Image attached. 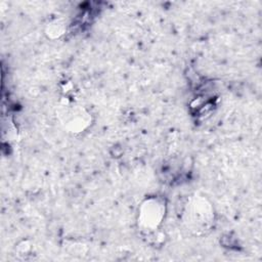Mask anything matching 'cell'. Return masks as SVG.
<instances>
[{"mask_svg":"<svg viewBox=\"0 0 262 262\" xmlns=\"http://www.w3.org/2000/svg\"><path fill=\"white\" fill-rule=\"evenodd\" d=\"M63 31H64V28H63L62 24H60L59 21H54L48 26L47 34L51 38H57L63 34Z\"/></svg>","mask_w":262,"mask_h":262,"instance_id":"4","label":"cell"},{"mask_svg":"<svg viewBox=\"0 0 262 262\" xmlns=\"http://www.w3.org/2000/svg\"><path fill=\"white\" fill-rule=\"evenodd\" d=\"M60 117L66 128L72 132H81L90 124V115L79 105L66 106Z\"/></svg>","mask_w":262,"mask_h":262,"instance_id":"3","label":"cell"},{"mask_svg":"<svg viewBox=\"0 0 262 262\" xmlns=\"http://www.w3.org/2000/svg\"><path fill=\"white\" fill-rule=\"evenodd\" d=\"M182 219L186 228L193 234H206L214 223L213 206L203 195L191 196L184 207Z\"/></svg>","mask_w":262,"mask_h":262,"instance_id":"1","label":"cell"},{"mask_svg":"<svg viewBox=\"0 0 262 262\" xmlns=\"http://www.w3.org/2000/svg\"><path fill=\"white\" fill-rule=\"evenodd\" d=\"M166 213V205L163 199L151 196L142 202L138 213L139 228L146 234L155 233Z\"/></svg>","mask_w":262,"mask_h":262,"instance_id":"2","label":"cell"}]
</instances>
